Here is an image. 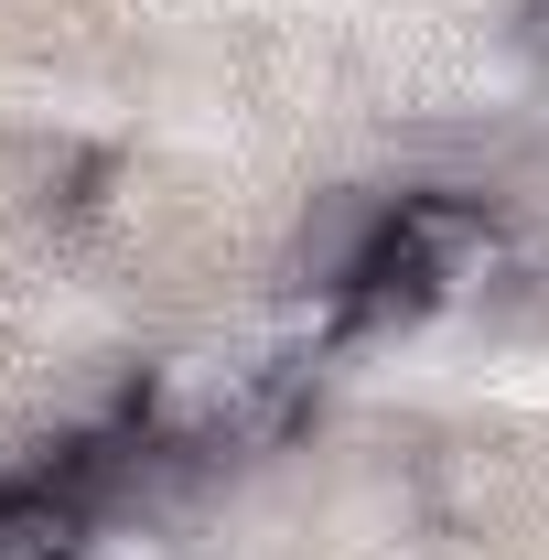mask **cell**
Segmentation results:
<instances>
[{"label":"cell","instance_id":"cell-1","mask_svg":"<svg viewBox=\"0 0 549 560\" xmlns=\"http://www.w3.org/2000/svg\"><path fill=\"white\" fill-rule=\"evenodd\" d=\"M388 259L431 291V302H475L517 270V237L484 195H399L388 206Z\"/></svg>","mask_w":549,"mask_h":560},{"label":"cell","instance_id":"cell-2","mask_svg":"<svg viewBox=\"0 0 549 560\" xmlns=\"http://www.w3.org/2000/svg\"><path fill=\"white\" fill-rule=\"evenodd\" d=\"M97 550V495L66 475H11L0 486V560H86Z\"/></svg>","mask_w":549,"mask_h":560}]
</instances>
